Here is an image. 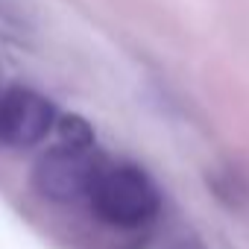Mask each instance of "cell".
Returning a JSON list of instances; mask_svg holds the SVG:
<instances>
[{
	"label": "cell",
	"mask_w": 249,
	"mask_h": 249,
	"mask_svg": "<svg viewBox=\"0 0 249 249\" xmlns=\"http://www.w3.org/2000/svg\"><path fill=\"white\" fill-rule=\"evenodd\" d=\"M88 202L103 223L117 229H138L161 208L159 188L141 167L106 161L88 191Z\"/></svg>",
	"instance_id": "1"
},
{
	"label": "cell",
	"mask_w": 249,
	"mask_h": 249,
	"mask_svg": "<svg viewBox=\"0 0 249 249\" xmlns=\"http://www.w3.org/2000/svg\"><path fill=\"white\" fill-rule=\"evenodd\" d=\"M100 167H103V159L91 156V150L56 147L38 159L33 182L41 196L56 199V202H73V199L88 196Z\"/></svg>",
	"instance_id": "2"
},
{
	"label": "cell",
	"mask_w": 249,
	"mask_h": 249,
	"mask_svg": "<svg viewBox=\"0 0 249 249\" xmlns=\"http://www.w3.org/2000/svg\"><path fill=\"white\" fill-rule=\"evenodd\" d=\"M56 111L47 97L30 88H12L0 97V144L33 147L47 138Z\"/></svg>",
	"instance_id": "3"
},
{
	"label": "cell",
	"mask_w": 249,
	"mask_h": 249,
	"mask_svg": "<svg viewBox=\"0 0 249 249\" xmlns=\"http://www.w3.org/2000/svg\"><path fill=\"white\" fill-rule=\"evenodd\" d=\"M59 135H62V147H71V150H91L94 144V129L76 114H68L59 120Z\"/></svg>",
	"instance_id": "4"
}]
</instances>
